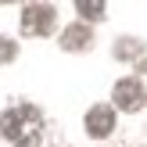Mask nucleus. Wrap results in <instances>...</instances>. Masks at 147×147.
I'll list each match as a JSON object with an SVG mask.
<instances>
[{"mask_svg": "<svg viewBox=\"0 0 147 147\" xmlns=\"http://www.w3.org/2000/svg\"><path fill=\"white\" fill-rule=\"evenodd\" d=\"M40 129H43V119H40V111L29 108V104H18V108H11V111L4 115V133L11 136L14 144H36L40 140Z\"/></svg>", "mask_w": 147, "mask_h": 147, "instance_id": "nucleus-1", "label": "nucleus"}, {"mask_svg": "<svg viewBox=\"0 0 147 147\" xmlns=\"http://www.w3.org/2000/svg\"><path fill=\"white\" fill-rule=\"evenodd\" d=\"M50 7H29L25 11V32H47L50 29Z\"/></svg>", "mask_w": 147, "mask_h": 147, "instance_id": "nucleus-2", "label": "nucleus"}, {"mask_svg": "<svg viewBox=\"0 0 147 147\" xmlns=\"http://www.w3.org/2000/svg\"><path fill=\"white\" fill-rule=\"evenodd\" d=\"M90 133H97V136H104L108 129H111V111H108V108H93L90 111Z\"/></svg>", "mask_w": 147, "mask_h": 147, "instance_id": "nucleus-3", "label": "nucleus"}, {"mask_svg": "<svg viewBox=\"0 0 147 147\" xmlns=\"http://www.w3.org/2000/svg\"><path fill=\"white\" fill-rule=\"evenodd\" d=\"M115 97L126 100V108H136V100H140V86H136V83H119Z\"/></svg>", "mask_w": 147, "mask_h": 147, "instance_id": "nucleus-4", "label": "nucleus"}]
</instances>
